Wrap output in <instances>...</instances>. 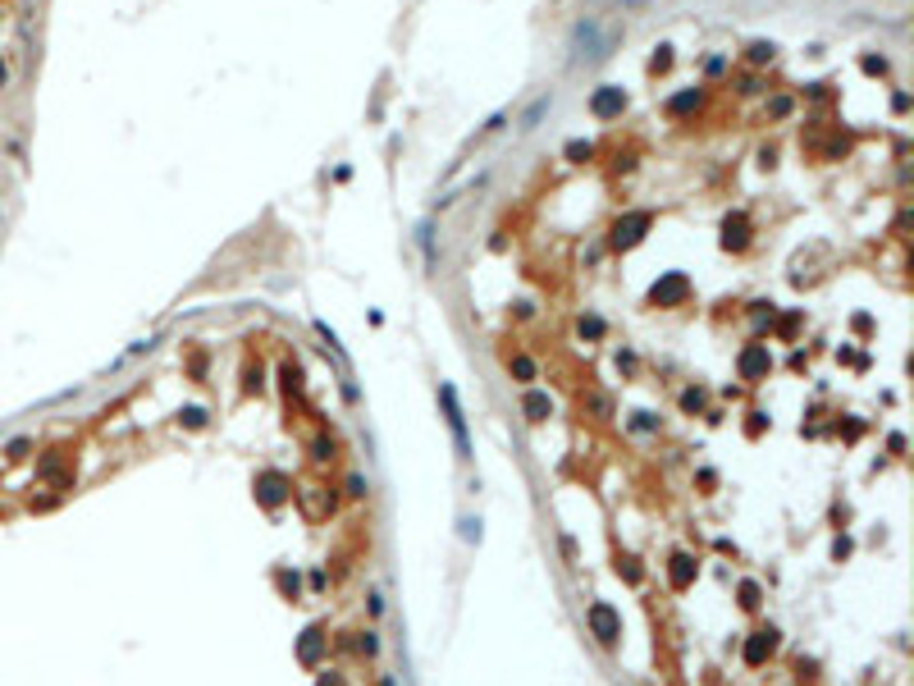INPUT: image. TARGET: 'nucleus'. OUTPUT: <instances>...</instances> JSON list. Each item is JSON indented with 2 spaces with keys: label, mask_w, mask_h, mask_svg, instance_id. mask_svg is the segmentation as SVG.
<instances>
[{
  "label": "nucleus",
  "mask_w": 914,
  "mask_h": 686,
  "mask_svg": "<svg viewBox=\"0 0 914 686\" xmlns=\"http://www.w3.org/2000/svg\"><path fill=\"white\" fill-rule=\"evenodd\" d=\"M699 403H704V398H699L695 389H690V394H682V408H686V412H699Z\"/></svg>",
  "instance_id": "22"
},
{
  "label": "nucleus",
  "mask_w": 914,
  "mask_h": 686,
  "mask_svg": "<svg viewBox=\"0 0 914 686\" xmlns=\"http://www.w3.org/2000/svg\"><path fill=\"white\" fill-rule=\"evenodd\" d=\"M320 650H325V632H320V627H311V632L302 636V645H297V659H302V663H316Z\"/></svg>",
  "instance_id": "11"
},
{
  "label": "nucleus",
  "mask_w": 914,
  "mask_h": 686,
  "mask_svg": "<svg viewBox=\"0 0 914 686\" xmlns=\"http://www.w3.org/2000/svg\"><path fill=\"white\" fill-rule=\"evenodd\" d=\"M622 105H627L622 87H599V92L590 96V110H595L599 119H612V114H622Z\"/></svg>",
  "instance_id": "4"
},
{
  "label": "nucleus",
  "mask_w": 914,
  "mask_h": 686,
  "mask_svg": "<svg viewBox=\"0 0 914 686\" xmlns=\"http://www.w3.org/2000/svg\"><path fill=\"white\" fill-rule=\"evenodd\" d=\"M741 604H745V608H759V586H754V581L741 586Z\"/></svg>",
  "instance_id": "18"
},
{
  "label": "nucleus",
  "mask_w": 914,
  "mask_h": 686,
  "mask_svg": "<svg viewBox=\"0 0 914 686\" xmlns=\"http://www.w3.org/2000/svg\"><path fill=\"white\" fill-rule=\"evenodd\" d=\"M590 142H567V160H590Z\"/></svg>",
  "instance_id": "17"
},
{
  "label": "nucleus",
  "mask_w": 914,
  "mask_h": 686,
  "mask_svg": "<svg viewBox=\"0 0 914 686\" xmlns=\"http://www.w3.org/2000/svg\"><path fill=\"white\" fill-rule=\"evenodd\" d=\"M183 421H188V426H206V412H201V408H188V412H183Z\"/></svg>",
  "instance_id": "21"
},
{
  "label": "nucleus",
  "mask_w": 914,
  "mask_h": 686,
  "mask_svg": "<svg viewBox=\"0 0 914 686\" xmlns=\"http://www.w3.org/2000/svg\"><path fill=\"white\" fill-rule=\"evenodd\" d=\"M750 60H759V64L773 60V46H768V42H754V46H750Z\"/></svg>",
  "instance_id": "20"
},
{
  "label": "nucleus",
  "mask_w": 914,
  "mask_h": 686,
  "mask_svg": "<svg viewBox=\"0 0 914 686\" xmlns=\"http://www.w3.org/2000/svg\"><path fill=\"white\" fill-rule=\"evenodd\" d=\"M741 375H745V380H759V375H768V348H764V343L745 348V357H741Z\"/></svg>",
  "instance_id": "8"
},
{
  "label": "nucleus",
  "mask_w": 914,
  "mask_h": 686,
  "mask_svg": "<svg viewBox=\"0 0 914 686\" xmlns=\"http://www.w3.org/2000/svg\"><path fill=\"white\" fill-rule=\"evenodd\" d=\"M773 650H777V632H773V627H768V632H754L750 641H745V663H750V668H759V663H764Z\"/></svg>",
  "instance_id": "5"
},
{
  "label": "nucleus",
  "mask_w": 914,
  "mask_h": 686,
  "mask_svg": "<svg viewBox=\"0 0 914 686\" xmlns=\"http://www.w3.org/2000/svg\"><path fill=\"white\" fill-rule=\"evenodd\" d=\"M521 408H526V421H549V412H553V398H549V394H540V389H530Z\"/></svg>",
  "instance_id": "9"
},
{
  "label": "nucleus",
  "mask_w": 914,
  "mask_h": 686,
  "mask_svg": "<svg viewBox=\"0 0 914 686\" xmlns=\"http://www.w3.org/2000/svg\"><path fill=\"white\" fill-rule=\"evenodd\" d=\"M581 334H586V339H599V334H604V321H599V316H581Z\"/></svg>",
  "instance_id": "15"
},
{
  "label": "nucleus",
  "mask_w": 914,
  "mask_h": 686,
  "mask_svg": "<svg viewBox=\"0 0 914 686\" xmlns=\"http://www.w3.org/2000/svg\"><path fill=\"white\" fill-rule=\"evenodd\" d=\"M590 632L599 636V645H617V636H622V617L612 613L608 604H590Z\"/></svg>",
  "instance_id": "1"
},
{
  "label": "nucleus",
  "mask_w": 914,
  "mask_h": 686,
  "mask_svg": "<svg viewBox=\"0 0 914 686\" xmlns=\"http://www.w3.org/2000/svg\"><path fill=\"white\" fill-rule=\"evenodd\" d=\"M672 114H686V110H695V92H682V96H672V105H667Z\"/></svg>",
  "instance_id": "16"
},
{
  "label": "nucleus",
  "mask_w": 914,
  "mask_h": 686,
  "mask_svg": "<svg viewBox=\"0 0 914 686\" xmlns=\"http://www.w3.org/2000/svg\"><path fill=\"white\" fill-rule=\"evenodd\" d=\"M284 490H288V480L279 476V471H261V476H256V499H261V504H270V508L284 504Z\"/></svg>",
  "instance_id": "6"
},
{
  "label": "nucleus",
  "mask_w": 914,
  "mask_h": 686,
  "mask_svg": "<svg viewBox=\"0 0 914 686\" xmlns=\"http://www.w3.org/2000/svg\"><path fill=\"white\" fill-rule=\"evenodd\" d=\"M645 229H649V215H645V211H636V215L617 220V225H612V247H636L640 238H645Z\"/></svg>",
  "instance_id": "2"
},
{
  "label": "nucleus",
  "mask_w": 914,
  "mask_h": 686,
  "mask_svg": "<svg viewBox=\"0 0 914 686\" xmlns=\"http://www.w3.org/2000/svg\"><path fill=\"white\" fill-rule=\"evenodd\" d=\"M617 572L627 576V581H640V567H636V558H622V563H617Z\"/></svg>",
  "instance_id": "19"
},
{
  "label": "nucleus",
  "mask_w": 914,
  "mask_h": 686,
  "mask_svg": "<svg viewBox=\"0 0 914 686\" xmlns=\"http://www.w3.org/2000/svg\"><path fill=\"white\" fill-rule=\"evenodd\" d=\"M439 398H444V412H449V426H453V434H457V449H462V458H466V453H471V444H466V421H462V408H457V394L444 384Z\"/></svg>",
  "instance_id": "3"
},
{
  "label": "nucleus",
  "mask_w": 914,
  "mask_h": 686,
  "mask_svg": "<svg viewBox=\"0 0 914 686\" xmlns=\"http://www.w3.org/2000/svg\"><path fill=\"white\" fill-rule=\"evenodd\" d=\"M686 288H690L686 275H667L663 284H654V293H649V297H654L658 307H672V302H682V297H686Z\"/></svg>",
  "instance_id": "7"
},
{
  "label": "nucleus",
  "mask_w": 914,
  "mask_h": 686,
  "mask_svg": "<svg viewBox=\"0 0 914 686\" xmlns=\"http://www.w3.org/2000/svg\"><path fill=\"white\" fill-rule=\"evenodd\" d=\"M723 243L727 247H745V243H750V225H745V215H732L723 225Z\"/></svg>",
  "instance_id": "10"
},
{
  "label": "nucleus",
  "mask_w": 914,
  "mask_h": 686,
  "mask_svg": "<svg viewBox=\"0 0 914 686\" xmlns=\"http://www.w3.org/2000/svg\"><path fill=\"white\" fill-rule=\"evenodd\" d=\"M549 110H553V96H540V101H535L530 110L521 114V129H540V119H544Z\"/></svg>",
  "instance_id": "13"
},
{
  "label": "nucleus",
  "mask_w": 914,
  "mask_h": 686,
  "mask_svg": "<svg viewBox=\"0 0 914 686\" xmlns=\"http://www.w3.org/2000/svg\"><path fill=\"white\" fill-rule=\"evenodd\" d=\"M512 375L517 380H535V362L530 357H512Z\"/></svg>",
  "instance_id": "14"
},
{
  "label": "nucleus",
  "mask_w": 914,
  "mask_h": 686,
  "mask_svg": "<svg viewBox=\"0 0 914 686\" xmlns=\"http://www.w3.org/2000/svg\"><path fill=\"white\" fill-rule=\"evenodd\" d=\"M695 572H699V567H695V558H690V554H677L672 558V586H677V591H686V586L695 581Z\"/></svg>",
  "instance_id": "12"
},
{
  "label": "nucleus",
  "mask_w": 914,
  "mask_h": 686,
  "mask_svg": "<svg viewBox=\"0 0 914 686\" xmlns=\"http://www.w3.org/2000/svg\"><path fill=\"white\" fill-rule=\"evenodd\" d=\"M320 686H343V682H338V678H334V673H329V678H320Z\"/></svg>",
  "instance_id": "23"
}]
</instances>
